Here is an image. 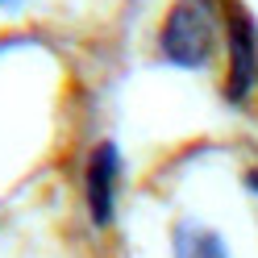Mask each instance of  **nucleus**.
Instances as JSON below:
<instances>
[{
  "instance_id": "423d86ee",
  "label": "nucleus",
  "mask_w": 258,
  "mask_h": 258,
  "mask_svg": "<svg viewBox=\"0 0 258 258\" xmlns=\"http://www.w3.org/2000/svg\"><path fill=\"white\" fill-rule=\"evenodd\" d=\"M5 5H9V0H5Z\"/></svg>"
},
{
  "instance_id": "20e7f679",
  "label": "nucleus",
  "mask_w": 258,
  "mask_h": 258,
  "mask_svg": "<svg viewBox=\"0 0 258 258\" xmlns=\"http://www.w3.org/2000/svg\"><path fill=\"white\" fill-rule=\"evenodd\" d=\"M175 258H229V250L204 225H179L175 229Z\"/></svg>"
},
{
  "instance_id": "f257e3e1",
  "label": "nucleus",
  "mask_w": 258,
  "mask_h": 258,
  "mask_svg": "<svg viewBox=\"0 0 258 258\" xmlns=\"http://www.w3.org/2000/svg\"><path fill=\"white\" fill-rule=\"evenodd\" d=\"M217 29L221 17L213 0H175L163 21V34H158V54L175 67L200 71L217 54Z\"/></svg>"
},
{
  "instance_id": "7ed1b4c3",
  "label": "nucleus",
  "mask_w": 258,
  "mask_h": 258,
  "mask_svg": "<svg viewBox=\"0 0 258 258\" xmlns=\"http://www.w3.org/2000/svg\"><path fill=\"white\" fill-rule=\"evenodd\" d=\"M225 50H229V67H225V100L246 104L258 88V29L254 17L233 13L229 34H225Z\"/></svg>"
},
{
  "instance_id": "f03ea898",
  "label": "nucleus",
  "mask_w": 258,
  "mask_h": 258,
  "mask_svg": "<svg viewBox=\"0 0 258 258\" xmlns=\"http://www.w3.org/2000/svg\"><path fill=\"white\" fill-rule=\"evenodd\" d=\"M117 191H121V150H117V142H100V146H92L88 163H84V208L96 229L112 225Z\"/></svg>"
},
{
  "instance_id": "39448f33",
  "label": "nucleus",
  "mask_w": 258,
  "mask_h": 258,
  "mask_svg": "<svg viewBox=\"0 0 258 258\" xmlns=\"http://www.w3.org/2000/svg\"><path fill=\"white\" fill-rule=\"evenodd\" d=\"M246 187H250V191H258V171H246Z\"/></svg>"
}]
</instances>
